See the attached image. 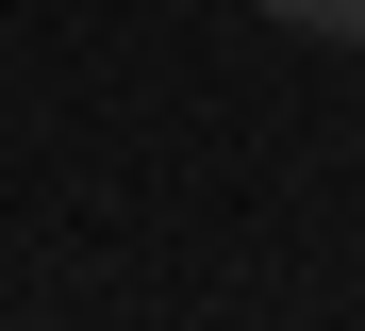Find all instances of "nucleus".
Returning a JSON list of instances; mask_svg holds the SVG:
<instances>
[{"instance_id": "nucleus-1", "label": "nucleus", "mask_w": 365, "mask_h": 331, "mask_svg": "<svg viewBox=\"0 0 365 331\" xmlns=\"http://www.w3.org/2000/svg\"><path fill=\"white\" fill-rule=\"evenodd\" d=\"M282 33H332V50H365V0H266Z\"/></svg>"}]
</instances>
